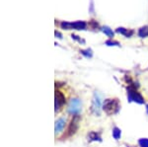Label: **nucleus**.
<instances>
[{
  "label": "nucleus",
  "instance_id": "nucleus-15",
  "mask_svg": "<svg viewBox=\"0 0 148 147\" xmlns=\"http://www.w3.org/2000/svg\"><path fill=\"white\" fill-rule=\"evenodd\" d=\"M81 53L84 54V55L87 56V57H91V56H92L91 49H86V51H81Z\"/></svg>",
  "mask_w": 148,
  "mask_h": 147
},
{
  "label": "nucleus",
  "instance_id": "nucleus-17",
  "mask_svg": "<svg viewBox=\"0 0 148 147\" xmlns=\"http://www.w3.org/2000/svg\"><path fill=\"white\" fill-rule=\"evenodd\" d=\"M147 113H148V106H147Z\"/></svg>",
  "mask_w": 148,
  "mask_h": 147
},
{
  "label": "nucleus",
  "instance_id": "nucleus-13",
  "mask_svg": "<svg viewBox=\"0 0 148 147\" xmlns=\"http://www.w3.org/2000/svg\"><path fill=\"white\" fill-rule=\"evenodd\" d=\"M140 147H148V139L147 138H141L138 141Z\"/></svg>",
  "mask_w": 148,
  "mask_h": 147
},
{
  "label": "nucleus",
  "instance_id": "nucleus-7",
  "mask_svg": "<svg viewBox=\"0 0 148 147\" xmlns=\"http://www.w3.org/2000/svg\"><path fill=\"white\" fill-rule=\"evenodd\" d=\"M66 124V118H60L56 122V134L59 133L63 130V129L65 127Z\"/></svg>",
  "mask_w": 148,
  "mask_h": 147
},
{
  "label": "nucleus",
  "instance_id": "nucleus-5",
  "mask_svg": "<svg viewBox=\"0 0 148 147\" xmlns=\"http://www.w3.org/2000/svg\"><path fill=\"white\" fill-rule=\"evenodd\" d=\"M79 120H80V117L78 115H75L74 118L71 120L70 124H69L68 127V135H71V134L75 133L76 130L78 129V125H79Z\"/></svg>",
  "mask_w": 148,
  "mask_h": 147
},
{
  "label": "nucleus",
  "instance_id": "nucleus-8",
  "mask_svg": "<svg viewBox=\"0 0 148 147\" xmlns=\"http://www.w3.org/2000/svg\"><path fill=\"white\" fill-rule=\"evenodd\" d=\"M71 28L76 30H84L86 28V23L83 21H77V22L71 23Z\"/></svg>",
  "mask_w": 148,
  "mask_h": 147
},
{
  "label": "nucleus",
  "instance_id": "nucleus-12",
  "mask_svg": "<svg viewBox=\"0 0 148 147\" xmlns=\"http://www.w3.org/2000/svg\"><path fill=\"white\" fill-rule=\"evenodd\" d=\"M121 129H119L118 127H114V130H113V135L114 137V139H116V140H118V139L121 137Z\"/></svg>",
  "mask_w": 148,
  "mask_h": 147
},
{
  "label": "nucleus",
  "instance_id": "nucleus-1",
  "mask_svg": "<svg viewBox=\"0 0 148 147\" xmlns=\"http://www.w3.org/2000/svg\"><path fill=\"white\" fill-rule=\"evenodd\" d=\"M121 108L120 102L118 99H108L104 102L103 109L107 115H114L119 112Z\"/></svg>",
  "mask_w": 148,
  "mask_h": 147
},
{
  "label": "nucleus",
  "instance_id": "nucleus-6",
  "mask_svg": "<svg viewBox=\"0 0 148 147\" xmlns=\"http://www.w3.org/2000/svg\"><path fill=\"white\" fill-rule=\"evenodd\" d=\"M65 104V97L60 91H56V111H59Z\"/></svg>",
  "mask_w": 148,
  "mask_h": 147
},
{
  "label": "nucleus",
  "instance_id": "nucleus-4",
  "mask_svg": "<svg viewBox=\"0 0 148 147\" xmlns=\"http://www.w3.org/2000/svg\"><path fill=\"white\" fill-rule=\"evenodd\" d=\"M91 110L95 115H98V116L100 115V112H101V100H100L99 95L96 94V93H95L94 98H93Z\"/></svg>",
  "mask_w": 148,
  "mask_h": 147
},
{
  "label": "nucleus",
  "instance_id": "nucleus-10",
  "mask_svg": "<svg viewBox=\"0 0 148 147\" xmlns=\"http://www.w3.org/2000/svg\"><path fill=\"white\" fill-rule=\"evenodd\" d=\"M138 36L140 38H145L148 36V27H142L138 31Z\"/></svg>",
  "mask_w": 148,
  "mask_h": 147
},
{
  "label": "nucleus",
  "instance_id": "nucleus-16",
  "mask_svg": "<svg viewBox=\"0 0 148 147\" xmlns=\"http://www.w3.org/2000/svg\"><path fill=\"white\" fill-rule=\"evenodd\" d=\"M108 46H119V42H111V41H108L106 42Z\"/></svg>",
  "mask_w": 148,
  "mask_h": 147
},
{
  "label": "nucleus",
  "instance_id": "nucleus-2",
  "mask_svg": "<svg viewBox=\"0 0 148 147\" xmlns=\"http://www.w3.org/2000/svg\"><path fill=\"white\" fill-rule=\"evenodd\" d=\"M81 108H82V103H81L80 99H78V98L71 99L70 103H69V106H68V113L75 116L81 111Z\"/></svg>",
  "mask_w": 148,
  "mask_h": 147
},
{
  "label": "nucleus",
  "instance_id": "nucleus-11",
  "mask_svg": "<svg viewBox=\"0 0 148 147\" xmlns=\"http://www.w3.org/2000/svg\"><path fill=\"white\" fill-rule=\"evenodd\" d=\"M102 31L103 32L105 33L108 37H110V38H113L114 37V32L112 31L111 29H110L109 27H103L102 28Z\"/></svg>",
  "mask_w": 148,
  "mask_h": 147
},
{
  "label": "nucleus",
  "instance_id": "nucleus-14",
  "mask_svg": "<svg viewBox=\"0 0 148 147\" xmlns=\"http://www.w3.org/2000/svg\"><path fill=\"white\" fill-rule=\"evenodd\" d=\"M61 27H62L63 29H66V30L72 29V28H71V23H67V22H62V23H61Z\"/></svg>",
  "mask_w": 148,
  "mask_h": 147
},
{
  "label": "nucleus",
  "instance_id": "nucleus-9",
  "mask_svg": "<svg viewBox=\"0 0 148 147\" xmlns=\"http://www.w3.org/2000/svg\"><path fill=\"white\" fill-rule=\"evenodd\" d=\"M116 32L120 33V34H123L125 35V37H130L131 35L133 34V31H128L126 29H123V28H119V29H116Z\"/></svg>",
  "mask_w": 148,
  "mask_h": 147
},
{
  "label": "nucleus",
  "instance_id": "nucleus-3",
  "mask_svg": "<svg viewBox=\"0 0 148 147\" xmlns=\"http://www.w3.org/2000/svg\"><path fill=\"white\" fill-rule=\"evenodd\" d=\"M127 95H128V99H130V101L136 102V103H138V104L144 103V100H143L142 96L138 93L134 88H132V87L127 88Z\"/></svg>",
  "mask_w": 148,
  "mask_h": 147
}]
</instances>
